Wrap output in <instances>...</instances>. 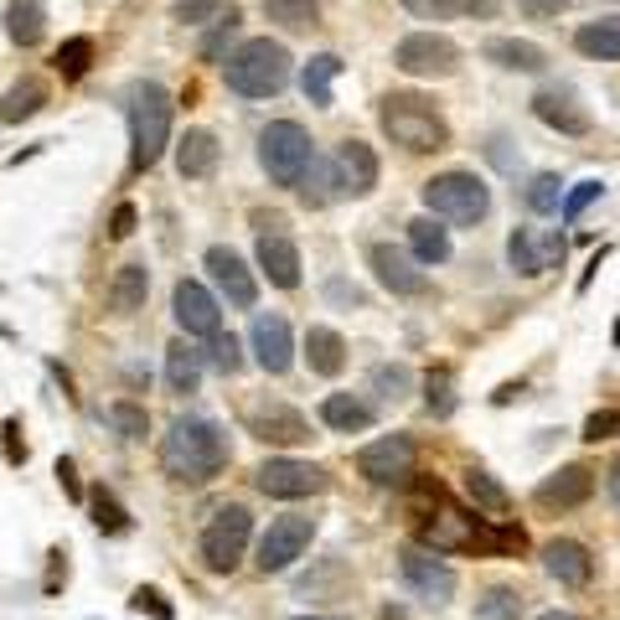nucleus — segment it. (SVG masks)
Here are the masks:
<instances>
[{
  "label": "nucleus",
  "mask_w": 620,
  "mask_h": 620,
  "mask_svg": "<svg viewBox=\"0 0 620 620\" xmlns=\"http://www.w3.org/2000/svg\"><path fill=\"white\" fill-rule=\"evenodd\" d=\"M367 264H373V274H378V285L388 289V295H398V301L429 295V274L419 270V258L404 254V248H394V243H373V248H367Z\"/></svg>",
  "instance_id": "nucleus-15"
},
{
  "label": "nucleus",
  "mask_w": 620,
  "mask_h": 620,
  "mask_svg": "<svg viewBox=\"0 0 620 620\" xmlns=\"http://www.w3.org/2000/svg\"><path fill=\"white\" fill-rule=\"evenodd\" d=\"M610 501H616V507H620V460H616V466H610Z\"/></svg>",
  "instance_id": "nucleus-58"
},
{
  "label": "nucleus",
  "mask_w": 620,
  "mask_h": 620,
  "mask_svg": "<svg viewBox=\"0 0 620 620\" xmlns=\"http://www.w3.org/2000/svg\"><path fill=\"white\" fill-rule=\"evenodd\" d=\"M223 161V145L212 130H186L182 145H176V171H182L186 182H207L212 171Z\"/></svg>",
  "instance_id": "nucleus-25"
},
{
  "label": "nucleus",
  "mask_w": 620,
  "mask_h": 620,
  "mask_svg": "<svg viewBox=\"0 0 620 620\" xmlns=\"http://www.w3.org/2000/svg\"><path fill=\"white\" fill-rule=\"evenodd\" d=\"M89 507H93V528H99V532H109V538H124V532H130V512L114 501V491H104V486H99V491L89 497Z\"/></svg>",
  "instance_id": "nucleus-41"
},
{
  "label": "nucleus",
  "mask_w": 620,
  "mask_h": 620,
  "mask_svg": "<svg viewBox=\"0 0 620 620\" xmlns=\"http://www.w3.org/2000/svg\"><path fill=\"white\" fill-rule=\"evenodd\" d=\"M207 274H212V285L223 289V301L233 305V311H254V301H258V279H254V270L243 264L233 248H223V243H212L207 248Z\"/></svg>",
  "instance_id": "nucleus-17"
},
{
  "label": "nucleus",
  "mask_w": 620,
  "mask_h": 620,
  "mask_svg": "<svg viewBox=\"0 0 620 620\" xmlns=\"http://www.w3.org/2000/svg\"><path fill=\"white\" fill-rule=\"evenodd\" d=\"M394 68L409 78H450L460 68V47L445 31H409L394 47Z\"/></svg>",
  "instance_id": "nucleus-9"
},
{
  "label": "nucleus",
  "mask_w": 620,
  "mask_h": 620,
  "mask_svg": "<svg viewBox=\"0 0 620 620\" xmlns=\"http://www.w3.org/2000/svg\"><path fill=\"white\" fill-rule=\"evenodd\" d=\"M289 73H295V58H289L285 42H270V37H248L223 58V83L243 99H274L285 93Z\"/></svg>",
  "instance_id": "nucleus-4"
},
{
  "label": "nucleus",
  "mask_w": 620,
  "mask_h": 620,
  "mask_svg": "<svg viewBox=\"0 0 620 620\" xmlns=\"http://www.w3.org/2000/svg\"><path fill=\"white\" fill-rule=\"evenodd\" d=\"M486 62H497L501 73H543L548 68V52L538 42H522V37H491L481 47Z\"/></svg>",
  "instance_id": "nucleus-26"
},
{
  "label": "nucleus",
  "mask_w": 620,
  "mask_h": 620,
  "mask_svg": "<svg viewBox=\"0 0 620 620\" xmlns=\"http://www.w3.org/2000/svg\"><path fill=\"white\" fill-rule=\"evenodd\" d=\"M254 486L264 491V497H279V501H301V497H321L326 486H332V476L321 466H311V460H264V466L254 470Z\"/></svg>",
  "instance_id": "nucleus-13"
},
{
  "label": "nucleus",
  "mask_w": 620,
  "mask_h": 620,
  "mask_svg": "<svg viewBox=\"0 0 620 620\" xmlns=\"http://www.w3.org/2000/svg\"><path fill=\"white\" fill-rule=\"evenodd\" d=\"M58 481H62V491H68V497H73V501H83V486H78V466H73V460H68V455H62V460H58Z\"/></svg>",
  "instance_id": "nucleus-56"
},
{
  "label": "nucleus",
  "mask_w": 620,
  "mask_h": 620,
  "mask_svg": "<svg viewBox=\"0 0 620 620\" xmlns=\"http://www.w3.org/2000/svg\"><path fill=\"white\" fill-rule=\"evenodd\" d=\"M316 161V140L305 135V124L295 120H274L264 135H258V166L270 171L274 186H301V176Z\"/></svg>",
  "instance_id": "nucleus-7"
},
{
  "label": "nucleus",
  "mask_w": 620,
  "mask_h": 620,
  "mask_svg": "<svg viewBox=\"0 0 620 620\" xmlns=\"http://www.w3.org/2000/svg\"><path fill=\"white\" fill-rule=\"evenodd\" d=\"M248 538H254V517H248V507H217L212 512V522L202 528V563H207L212 575H233L243 559V548H248Z\"/></svg>",
  "instance_id": "nucleus-8"
},
{
  "label": "nucleus",
  "mask_w": 620,
  "mask_h": 620,
  "mask_svg": "<svg viewBox=\"0 0 620 620\" xmlns=\"http://www.w3.org/2000/svg\"><path fill=\"white\" fill-rule=\"evenodd\" d=\"M409 254L419 258V264H429V270H435V264H445V258L455 254V248H450V227H439L435 212L409 223Z\"/></svg>",
  "instance_id": "nucleus-31"
},
{
  "label": "nucleus",
  "mask_w": 620,
  "mask_h": 620,
  "mask_svg": "<svg viewBox=\"0 0 620 620\" xmlns=\"http://www.w3.org/2000/svg\"><path fill=\"white\" fill-rule=\"evenodd\" d=\"M207 363L217 367L223 378H233V373L243 367V347L233 342V336H223V332H217V336H212V347H207Z\"/></svg>",
  "instance_id": "nucleus-50"
},
{
  "label": "nucleus",
  "mask_w": 620,
  "mask_h": 620,
  "mask_svg": "<svg viewBox=\"0 0 620 620\" xmlns=\"http://www.w3.org/2000/svg\"><path fill=\"white\" fill-rule=\"evenodd\" d=\"M594 491V470L590 466H563L553 470L538 491H532V501L543 507V512H575V507H585Z\"/></svg>",
  "instance_id": "nucleus-21"
},
{
  "label": "nucleus",
  "mask_w": 620,
  "mask_h": 620,
  "mask_svg": "<svg viewBox=\"0 0 620 620\" xmlns=\"http://www.w3.org/2000/svg\"><path fill=\"white\" fill-rule=\"evenodd\" d=\"M248 342H254V363L264 367L270 378H279V373H289V367H295V336H289V321L285 316H254Z\"/></svg>",
  "instance_id": "nucleus-19"
},
{
  "label": "nucleus",
  "mask_w": 620,
  "mask_h": 620,
  "mask_svg": "<svg viewBox=\"0 0 620 620\" xmlns=\"http://www.w3.org/2000/svg\"><path fill=\"white\" fill-rule=\"evenodd\" d=\"M378 124H383V135L409 155H435L450 145V120L424 93H383Z\"/></svg>",
  "instance_id": "nucleus-3"
},
{
  "label": "nucleus",
  "mask_w": 620,
  "mask_h": 620,
  "mask_svg": "<svg viewBox=\"0 0 620 620\" xmlns=\"http://www.w3.org/2000/svg\"><path fill=\"white\" fill-rule=\"evenodd\" d=\"M238 27H243V16L227 6V11L217 16V27L202 37V62H223V58H227V47L238 42Z\"/></svg>",
  "instance_id": "nucleus-42"
},
{
  "label": "nucleus",
  "mask_w": 620,
  "mask_h": 620,
  "mask_svg": "<svg viewBox=\"0 0 620 620\" xmlns=\"http://www.w3.org/2000/svg\"><path fill=\"white\" fill-rule=\"evenodd\" d=\"M264 16L285 31H311L321 27V0H264Z\"/></svg>",
  "instance_id": "nucleus-38"
},
{
  "label": "nucleus",
  "mask_w": 620,
  "mask_h": 620,
  "mask_svg": "<svg viewBox=\"0 0 620 620\" xmlns=\"http://www.w3.org/2000/svg\"><path fill=\"white\" fill-rule=\"evenodd\" d=\"M342 68H347V62L336 58V52H316V58L301 68V93L316 109H332V83L342 78Z\"/></svg>",
  "instance_id": "nucleus-32"
},
{
  "label": "nucleus",
  "mask_w": 620,
  "mask_h": 620,
  "mask_svg": "<svg viewBox=\"0 0 620 620\" xmlns=\"http://www.w3.org/2000/svg\"><path fill=\"white\" fill-rule=\"evenodd\" d=\"M6 37L16 47H37L47 37V6L42 0H11L6 6Z\"/></svg>",
  "instance_id": "nucleus-33"
},
{
  "label": "nucleus",
  "mask_w": 620,
  "mask_h": 620,
  "mask_svg": "<svg viewBox=\"0 0 620 620\" xmlns=\"http://www.w3.org/2000/svg\"><path fill=\"white\" fill-rule=\"evenodd\" d=\"M258 270L274 289L301 285V248L289 243V233H258Z\"/></svg>",
  "instance_id": "nucleus-23"
},
{
  "label": "nucleus",
  "mask_w": 620,
  "mask_h": 620,
  "mask_svg": "<svg viewBox=\"0 0 620 620\" xmlns=\"http://www.w3.org/2000/svg\"><path fill=\"white\" fill-rule=\"evenodd\" d=\"M373 388H378L383 398H409V388H414V373L404 363H383V367H373Z\"/></svg>",
  "instance_id": "nucleus-47"
},
{
  "label": "nucleus",
  "mask_w": 620,
  "mask_h": 620,
  "mask_svg": "<svg viewBox=\"0 0 620 620\" xmlns=\"http://www.w3.org/2000/svg\"><path fill=\"white\" fill-rule=\"evenodd\" d=\"M145 295H151V270H145V264H120L114 285H109V305H114L120 316H135L140 305H145Z\"/></svg>",
  "instance_id": "nucleus-35"
},
{
  "label": "nucleus",
  "mask_w": 620,
  "mask_h": 620,
  "mask_svg": "<svg viewBox=\"0 0 620 620\" xmlns=\"http://www.w3.org/2000/svg\"><path fill=\"white\" fill-rule=\"evenodd\" d=\"M610 342H616V347H620V321H616V332H610Z\"/></svg>",
  "instance_id": "nucleus-60"
},
{
  "label": "nucleus",
  "mask_w": 620,
  "mask_h": 620,
  "mask_svg": "<svg viewBox=\"0 0 620 620\" xmlns=\"http://www.w3.org/2000/svg\"><path fill=\"white\" fill-rule=\"evenodd\" d=\"M52 68H58L68 83H78V78L93 68V37H68V42L58 47V58H52Z\"/></svg>",
  "instance_id": "nucleus-39"
},
{
  "label": "nucleus",
  "mask_w": 620,
  "mask_h": 620,
  "mask_svg": "<svg viewBox=\"0 0 620 620\" xmlns=\"http://www.w3.org/2000/svg\"><path fill=\"white\" fill-rule=\"evenodd\" d=\"M466 491H470V501H476V512H497L501 517L507 507H512V497H507L486 470H466Z\"/></svg>",
  "instance_id": "nucleus-43"
},
{
  "label": "nucleus",
  "mask_w": 620,
  "mask_h": 620,
  "mask_svg": "<svg viewBox=\"0 0 620 620\" xmlns=\"http://www.w3.org/2000/svg\"><path fill=\"white\" fill-rule=\"evenodd\" d=\"M409 16L419 21H455V16H476V21H491L501 11V0H398Z\"/></svg>",
  "instance_id": "nucleus-30"
},
{
  "label": "nucleus",
  "mask_w": 620,
  "mask_h": 620,
  "mask_svg": "<svg viewBox=\"0 0 620 620\" xmlns=\"http://www.w3.org/2000/svg\"><path fill=\"white\" fill-rule=\"evenodd\" d=\"M135 223H140L135 202H120V207H114V217H109V238H130V233H135Z\"/></svg>",
  "instance_id": "nucleus-53"
},
{
  "label": "nucleus",
  "mask_w": 620,
  "mask_h": 620,
  "mask_svg": "<svg viewBox=\"0 0 620 620\" xmlns=\"http://www.w3.org/2000/svg\"><path fill=\"white\" fill-rule=\"evenodd\" d=\"M295 192H301L305 207H332V202H342V182H336V166L316 155V161H311V171L301 176V186H295Z\"/></svg>",
  "instance_id": "nucleus-37"
},
{
  "label": "nucleus",
  "mask_w": 620,
  "mask_h": 620,
  "mask_svg": "<svg viewBox=\"0 0 620 620\" xmlns=\"http://www.w3.org/2000/svg\"><path fill=\"white\" fill-rule=\"evenodd\" d=\"M332 166H336V182H342V197H367L378 186V151L367 140H342Z\"/></svg>",
  "instance_id": "nucleus-20"
},
{
  "label": "nucleus",
  "mask_w": 620,
  "mask_h": 620,
  "mask_svg": "<svg viewBox=\"0 0 620 620\" xmlns=\"http://www.w3.org/2000/svg\"><path fill=\"white\" fill-rule=\"evenodd\" d=\"M616 435H620V409H600V414H590V419H585V439H590V445L616 439Z\"/></svg>",
  "instance_id": "nucleus-51"
},
{
  "label": "nucleus",
  "mask_w": 620,
  "mask_h": 620,
  "mask_svg": "<svg viewBox=\"0 0 620 620\" xmlns=\"http://www.w3.org/2000/svg\"><path fill=\"white\" fill-rule=\"evenodd\" d=\"M171 16L182 21V27H207L223 16V0H171Z\"/></svg>",
  "instance_id": "nucleus-49"
},
{
  "label": "nucleus",
  "mask_w": 620,
  "mask_h": 620,
  "mask_svg": "<svg viewBox=\"0 0 620 620\" xmlns=\"http://www.w3.org/2000/svg\"><path fill=\"white\" fill-rule=\"evenodd\" d=\"M575 47L585 58L600 62H620V16H600V21H585L575 31Z\"/></svg>",
  "instance_id": "nucleus-34"
},
{
  "label": "nucleus",
  "mask_w": 620,
  "mask_h": 620,
  "mask_svg": "<svg viewBox=\"0 0 620 620\" xmlns=\"http://www.w3.org/2000/svg\"><path fill=\"white\" fill-rule=\"evenodd\" d=\"M517 11L532 16V21H553L559 11H569V0H517Z\"/></svg>",
  "instance_id": "nucleus-54"
},
{
  "label": "nucleus",
  "mask_w": 620,
  "mask_h": 620,
  "mask_svg": "<svg viewBox=\"0 0 620 620\" xmlns=\"http://www.w3.org/2000/svg\"><path fill=\"white\" fill-rule=\"evenodd\" d=\"M130 606H135L140 616H145V610H151L155 620H176V610L166 606V594H161V590H145V585H140V590L130 594Z\"/></svg>",
  "instance_id": "nucleus-52"
},
{
  "label": "nucleus",
  "mask_w": 620,
  "mask_h": 620,
  "mask_svg": "<svg viewBox=\"0 0 620 620\" xmlns=\"http://www.w3.org/2000/svg\"><path fill=\"white\" fill-rule=\"evenodd\" d=\"M305 363H311L316 378H336V373L347 367V342H342V332L311 326V332H305Z\"/></svg>",
  "instance_id": "nucleus-27"
},
{
  "label": "nucleus",
  "mask_w": 620,
  "mask_h": 620,
  "mask_svg": "<svg viewBox=\"0 0 620 620\" xmlns=\"http://www.w3.org/2000/svg\"><path fill=\"white\" fill-rule=\"evenodd\" d=\"M414 439L409 435H383L373 445L357 450V470H363L373 486H404L414 476Z\"/></svg>",
  "instance_id": "nucleus-14"
},
{
  "label": "nucleus",
  "mask_w": 620,
  "mask_h": 620,
  "mask_svg": "<svg viewBox=\"0 0 620 620\" xmlns=\"http://www.w3.org/2000/svg\"><path fill=\"white\" fill-rule=\"evenodd\" d=\"M398 575H404V585L419 594L424 606H450L455 585H460L450 563L439 559L435 548H424V543H409L404 553H398Z\"/></svg>",
  "instance_id": "nucleus-10"
},
{
  "label": "nucleus",
  "mask_w": 620,
  "mask_h": 620,
  "mask_svg": "<svg viewBox=\"0 0 620 620\" xmlns=\"http://www.w3.org/2000/svg\"><path fill=\"white\" fill-rule=\"evenodd\" d=\"M424 207L435 212L439 223H460V227H476L491 212V192L476 171H439L424 182Z\"/></svg>",
  "instance_id": "nucleus-6"
},
{
  "label": "nucleus",
  "mask_w": 620,
  "mask_h": 620,
  "mask_svg": "<svg viewBox=\"0 0 620 620\" xmlns=\"http://www.w3.org/2000/svg\"><path fill=\"white\" fill-rule=\"evenodd\" d=\"M295 620H332V616H295Z\"/></svg>",
  "instance_id": "nucleus-61"
},
{
  "label": "nucleus",
  "mask_w": 620,
  "mask_h": 620,
  "mask_svg": "<svg viewBox=\"0 0 620 620\" xmlns=\"http://www.w3.org/2000/svg\"><path fill=\"white\" fill-rule=\"evenodd\" d=\"M233 460V445H227V429L212 419H176L171 435L161 439V466H166L171 481L182 486H207L217 481Z\"/></svg>",
  "instance_id": "nucleus-2"
},
{
  "label": "nucleus",
  "mask_w": 620,
  "mask_h": 620,
  "mask_svg": "<svg viewBox=\"0 0 620 620\" xmlns=\"http://www.w3.org/2000/svg\"><path fill=\"white\" fill-rule=\"evenodd\" d=\"M311 538H316V517H305V512L274 517L270 532L258 538V559H254L258 575H279V569H289V563L311 548Z\"/></svg>",
  "instance_id": "nucleus-12"
},
{
  "label": "nucleus",
  "mask_w": 620,
  "mask_h": 620,
  "mask_svg": "<svg viewBox=\"0 0 620 620\" xmlns=\"http://www.w3.org/2000/svg\"><path fill=\"white\" fill-rule=\"evenodd\" d=\"M202 367H207V352H197L192 342H171L166 347V383L171 394H197L202 388Z\"/></svg>",
  "instance_id": "nucleus-28"
},
{
  "label": "nucleus",
  "mask_w": 620,
  "mask_h": 620,
  "mask_svg": "<svg viewBox=\"0 0 620 620\" xmlns=\"http://www.w3.org/2000/svg\"><path fill=\"white\" fill-rule=\"evenodd\" d=\"M109 424L120 429V439H145L151 435V419L140 409L135 398H120V404H109Z\"/></svg>",
  "instance_id": "nucleus-45"
},
{
  "label": "nucleus",
  "mask_w": 620,
  "mask_h": 620,
  "mask_svg": "<svg viewBox=\"0 0 620 620\" xmlns=\"http://www.w3.org/2000/svg\"><path fill=\"white\" fill-rule=\"evenodd\" d=\"M476 620H522V594L497 585V590H486L476 600Z\"/></svg>",
  "instance_id": "nucleus-44"
},
{
  "label": "nucleus",
  "mask_w": 620,
  "mask_h": 620,
  "mask_svg": "<svg viewBox=\"0 0 620 620\" xmlns=\"http://www.w3.org/2000/svg\"><path fill=\"white\" fill-rule=\"evenodd\" d=\"M600 192H606V182H575V186H569V192H563V202H559L563 223H579V217H585V207H590V202H600Z\"/></svg>",
  "instance_id": "nucleus-48"
},
{
  "label": "nucleus",
  "mask_w": 620,
  "mask_h": 620,
  "mask_svg": "<svg viewBox=\"0 0 620 620\" xmlns=\"http://www.w3.org/2000/svg\"><path fill=\"white\" fill-rule=\"evenodd\" d=\"M414 543L435 548V553H522L528 532L512 528V522H497V517L466 512L460 501H450L435 486V507L419 517Z\"/></svg>",
  "instance_id": "nucleus-1"
},
{
  "label": "nucleus",
  "mask_w": 620,
  "mask_h": 620,
  "mask_svg": "<svg viewBox=\"0 0 620 620\" xmlns=\"http://www.w3.org/2000/svg\"><path fill=\"white\" fill-rule=\"evenodd\" d=\"M171 93L161 83H135L130 89V104H124V120H130V171H151L171 145Z\"/></svg>",
  "instance_id": "nucleus-5"
},
{
  "label": "nucleus",
  "mask_w": 620,
  "mask_h": 620,
  "mask_svg": "<svg viewBox=\"0 0 620 620\" xmlns=\"http://www.w3.org/2000/svg\"><path fill=\"white\" fill-rule=\"evenodd\" d=\"M42 104H47V83L42 78H21V83H11L6 99H0V124L31 120V114H42Z\"/></svg>",
  "instance_id": "nucleus-36"
},
{
  "label": "nucleus",
  "mask_w": 620,
  "mask_h": 620,
  "mask_svg": "<svg viewBox=\"0 0 620 620\" xmlns=\"http://www.w3.org/2000/svg\"><path fill=\"white\" fill-rule=\"evenodd\" d=\"M532 114L548 124V130H559V135H590V109L579 104L569 89H543L538 99H532Z\"/></svg>",
  "instance_id": "nucleus-22"
},
{
  "label": "nucleus",
  "mask_w": 620,
  "mask_h": 620,
  "mask_svg": "<svg viewBox=\"0 0 620 620\" xmlns=\"http://www.w3.org/2000/svg\"><path fill=\"white\" fill-rule=\"evenodd\" d=\"M373 404H363L357 394H326V404H321V424H332L336 435H363V429H373Z\"/></svg>",
  "instance_id": "nucleus-29"
},
{
  "label": "nucleus",
  "mask_w": 620,
  "mask_h": 620,
  "mask_svg": "<svg viewBox=\"0 0 620 620\" xmlns=\"http://www.w3.org/2000/svg\"><path fill=\"white\" fill-rule=\"evenodd\" d=\"M563 192H569V186H563L559 176H553V171H543V176H532V182H528V192H522V202H528L532 212H559Z\"/></svg>",
  "instance_id": "nucleus-46"
},
{
  "label": "nucleus",
  "mask_w": 620,
  "mask_h": 620,
  "mask_svg": "<svg viewBox=\"0 0 620 620\" xmlns=\"http://www.w3.org/2000/svg\"><path fill=\"white\" fill-rule=\"evenodd\" d=\"M0 435H6V460L11 466H27V439H21V424H0Z\"/></svg>",
  "instance_id": "nucleus-55"
},
{
  "label": "nucleus",
  "mask_w": 620,
  "mask_h": 620,
  "mask_svg": "<svg viewBox=\"0 0 620 620\" xmlns=\"http://www.w3.org/2000/svg\"><path fill=\"white\" fill-rule=\"evenodd\" d=\"M424 404H429V414H435V419H450V414H455V378H450V367H429V373H424Z\"/></svg>",
  "instance_id": "nucleus-40"
},
{
  "label": "nucleus",
  "mask_w": 620,
  "mask_h": 620,
  "mask_svg": "<svg viewBox=\"0 0 620 620\" xmlns=\"http://www.w3.org/2000/svg\"><path fill=\"white\" fill-rule=\"evenodd\" d=\"M543 569L559 585H569V590H585L594 579V559H590V548L575 543V538H553V543L543 548Z\"/></svg>",
  "instance_id": "nucleus-24"
},
{
  "label": "nucleus",
  "mask_w": 620,
  "mask_h": 620,
  "mask_svg": "<svg viewBox=\"0 0 620 620\" xmlns=\"http://www.w3.org/2000/svg\"><path fill=\"white\" fill-rule=\"evenodd\" d=\"M563 258H569V238H563L559 227H512V238H507V264L522 279L559 270Z\"/></svg>",
  "instance_id": "nucleus-11"
},
{
  "label": "nucleus",
  "mask_w": 620,
  "mask_h": 620,
  "mask_svg": "<svg viewBox=\"0 0 620 620\" xmlns=\"http://www.w3.org/2000/svg\"><path fill=\"white\" fill-rule=\"evenodd\" d=\"M517 394H522V383H507V388H497V394H491V404H512Z\"/></svg>",
  "instance_id": "nucleus-57"
},
{
  "label": "nucleus",
  "mask_w": 620,
  "mask_h": 620,
  "mask_svg": "<svg viewBox=\"0 0 620 620\" xmlns=\"http://www.w3.org/2000/svg\"><path fill=\"white\" fill-rule=\"evenodd\" d=\"M538 620H585V616H569V610H548V616H538Z\"/></svg>",
  "instance_id": "nucleus-59"
},
{
  "label": "nucleus",
  "mask_w": 620,
  "mask_h": 620,
  "mask_svg": "<svg viewBox=\"0 0 620 620\" xmlns=\"http://www.w3.org/2000/svg\"><path fill=\"white\" fill-rule=\"evenodd\" d=\"M243 424H248V435L264 439V445H305V439H311V419H305L301 409L279 404V398H270V404H254Z\"/></svg>",
  "instance_id": "nucleus-18"
},
{
  "label": "nucleus",
  "mask_w": 620,
  "mask_h": 620,
  "mask_svg": "<svg viewBox=\"0 0 620 620\" xmlns=\"http://www.w3.org/2000/svg\"><path fill=\"white\" fill-rule=\"evenodd\" d=\"M171 311H176V326H182L186 336L212 342V336L223 332V305H217V295H212L207 285H197V279H176V289H171Z\"/></svg>",
  "instance_id": "nucleus-16"
}]
</instances>
